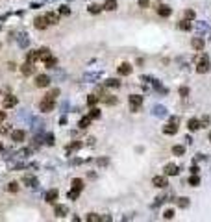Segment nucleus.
<instances>
[{
	"label": "nucleus",
	"mask_w": 211,
	"mask_h": 222,
	"mask_svg": "<svg viewBox=\"0 0 211 222\" xmlns=\"http://www.w3.org/2000/svg\"><path fill=\"white\" fill-rule=\"evenodd\" d=\"M72 189L83 191V180H80V178H74V180H72Z\"/></svg>",
	"instance_id": "cd10ccee"
},
{
	"label": "nucleus",
	"mask_w": 211,
	"mask_h": 222,
	"mask_svg": "<svg viewBox=\"0 0 211 222\" xmlns=\"http://www.w3.org/2000/svg\"><path fill=\"white\" fill-rule=\"evenodd\" d=\"M137 4H139V7H148L150 0H137Z\"/></svg>",
	"instance_id": "8fccbe9b"
},
{
	"label": "nucleus",
	"mask_w": 211,
	"mask_h": 222,
	"mask_svg": "<svg viewBox=\"0 0 211 222\" xmlns=\"http://www.w3.org/2000/svg\"><path fill=\"white\" fill-rule=\"evenodd\" d=\"M0 133H2V135H6V133H11V126H9V124L2 126V128H0Z\"/></svg>",
	"instance_id": "c03bdc74"
},
{
	"label": "nucleus",
	"mask_w": 211,
	"mask_h": 222,
	"mask_svg": "<svg viewBox=\"0 0 211 222\" xmlns=\"http://www.w3.org/2000/svg\"><path fill=\"white\" fill-rule=\"evenodd\" d=\"M98 100H100V96H96V94H89V96H87V106L93 107V106H96Z\"/></svg>",
	"instance_id": "7c9ffc66"
},
{
	"label": "nucleus",
	"mask_w": 211,
	"mask_h": 222,
	"mask_svg": "<svg viewBox=\"0 0 211 222\" xmlns=\"http://www.w3.org/2000/svg\"><path fill=\"white\" fill-rule=\"evenodd\" d=\"M0 150H2V145H0Z\"/></svg>",
	"instance_id": "4d7b16f0"
},
{
	"label": "nucleus",
	"mask_w": 211,
	"mask_h": 222,
	"mask_svg": "<svg viewBox=\"0 0 211 222\" xmlns=\"http://www.w3.org/2000/svg\"><path fill=\"white\" fill-rule=\"evenodd\" d=\"M56 63H57V61H56V57H52V56H50V57H48V59L44 61L46 69H56Z\"/></svg>",
	"instance_id": "f704fd0d"
},
{
	"label": "nucleus",
	"mask_w": 211,
	"mask_h": 222,
	"mask_svg": "<svg viewBox=\"0 0 211 222\" xmlns=\"http://www.w3.org/2000/svg\"><path fill=\"white\" fill-rule=\"evenodd\" d=\"M89 117H91V119H98V117H100V109L93 106V107H91V111H89Z\"/></svg>",
	"instance_id": "4c0bfd02"
},
{
	"label": "nucleus",
	"mask_w": 211,
	"mask_h": 222,
	"mask_svg": "<svg viewBox=\"0 0 211 222\" xmlns=\"http://www.w3.org/2000/svg\"><path fill=\"white\" fill-rule=\"evenodd\" d=\"M189 185H193V187H198V185H200V178H198V174H193V176L189 178Z\"/></svg>",
	"instance_id": "72a5a7b5"
},
{
	"label": "nucleus",
	"mask_w": 211,
	"mask_h": 222,
	"mask_svg": "<svg viewBox=\"0 0 211 222\" xmlns=\"http://www.w3.org/2000/svg\"><path fill=\"white\" fill-rule=\"evenodd\" d=\"M172 154H174V156H184V154H185V146L174 145V146H172Z\"/></svg>",
	"instance_id": "5701e85b"
},
{
	"label": "nucleus",
	"mask_w": 211,
	"mask_h": 222,
	"mask_svg": "<svg viewBox=\"0 0 211 222\" xmlns=\"http://www.w3.org/2000/svg\"><path fill=\"white\" fill-rule=\"evenodd\" d=\"M106 85H108V87H115V89H117V87H120V82H119V80H115V78H109V80H106Z\"/></svg>",
	"instance_id": "2f4dec72"
},
{
	"label": "nucleus",
	"mask_w": 211,
	"mask_h": 222,
	"mask_svg": "<svg viewBox=\"0 0 211 222\" xmlns=\"http://www.w3.org/2000/svg\"><path fill=\"white\" fill-rule=\"evenodd\" d=\"M59 124H67V117H61V119H59Z\"/></svg>",
	"instance_id": "5fc2aeb1"
},
{
	"label": "nucleus",
	"mask_w": 211,
	"mask_h": 222,
	"mask_svg": "<svg viewBox=\"0 0 211 222\" xmlns=\"http://www.w3.org/2000/svg\"><path fill=\"white\" fill-rule=\"evenodd\" d=\"M80 146H82V143H80V141H74V143L69 146V150H76V148H80Z\"/></svg>",
	"instance_id": "09e8293b"
},
{
	"label": "nucleus",
	"mask_w": 211,
	"mask_h": 222,
	"mask_svg": "<svg viewBox=\"0 0 211 222\" xmlns=\"http://www.w3.org/2000/svg\"><path fill=\"white\" fill-rule=\"evenodd\" d=\"M54 107H56V102H54V98H48V96H44V98L39 102V109H41L43 113H50Z\"/></svg>",
	"instance_id": "f03ea898"
},
{
	"label": "nucleus",
	"mask_w": 211,
	"mask_h": 222,
	"mask_svg": "<svg viewBox=\"0 0 211 222\" xmlns=\"http://www.w3.org/2000/svg\"><path fill=\"white\" fill-rule=\"evenodd\" d=\"M152 115H154V117H159V119H163V117H167V115H169V111H167V107H165V106H154V107H152Z\"/></svg>",
	"instance_id": "39448f33"
},
{
	"label": "nucleus",
	"mask_w": 211,
	"mask_h": 222,
	"mask_svg": "<svg viewBox=\"0 0 211 222\" xmlns=\"http://www.w3.org/2000/svg\"><path fill=\"white\" fill-rule=\"evenodd\" d=\"M7 191H9V193H17V191H19V183H17V182H11V183L7 185Z\"/></svg>",
	"instance_id": "37998d69"
},
{
	"label": "nucleus",
	"mask_w": 211,
	"mask_h": 222,
	"mask_svg": "<svg viewBox=\"0 0 211 222\" xmlns=\"http://www.w3.org/2000/svg\"><path fill=\"white\" fill-rule=\"evenodd\" d=\"M102 7H104L106 11H115V9H117V0H106Z\"/></svg>",
	"instance_id": "aec40b11"
},
{
	"label": "nucleus",
	"mask_w": 211,
	"mask_h": 222,
	"mask_svg": "<svg viewBox=\"0 0 211 222\" xmlns=\"http://www.w3.org/2000/svg\"><path fill=\"white\" fill-rule=\"evenodd\" d=\"M100 78V72H95V74H85L83 76V80L85 82H93V80H98Z\"/></svg>",
	"instance_id": "e433bc0d"
},
{
	"label": "nucleus",
	"mask_w": 211,
	"mask_h": 222,
	"mask_svg": "<svg viewBox=\"0 0 211 222\" xmlns=\"http://www.w3.org/2000/svg\"><path fill=\"white\" fill-rule=\"evenodd\" d=\"M198 170H200V169H198L196 165H195V167H191V174H198Z\"/></svg>",
	"instance_id": "603ef678"
},
{
	"label": "nucleus",
	"mask_w": 211,
	"mask_h": 222,
	"mask_svg": "<svg viewBox=\"0 0 211 222\" xmlns=\"http://www.w3.org/2000/svg\"><path fill=\"white\" fill-rule=\"evenodd\" d=\"M17 96H13V94H7V96H4V100H2V104H4V107L7 109V107H13V106H17Z\"/></svg>",
	"instance_id": "9d476101"
},
{
	"label": "nucleus",
	"mask_w": 211,
	"mask_h": 222,
	"mask_svg": "<svg viewBox=\"0 0 211 222\" xmlns=\"http://www.w3.org/2000/svg\"><path fill=\"white\" fill-rule=\"evenodd\" d=\"M59 13H61V15H69V13H70V9H69L67 6H61V7H59Z\"/></svg>",
	"instance_id": "de8ad7c7"
},
{
	"label": "nucleus",
	"mask_w": 211,
	"mask_h": 222,
	"mask_svg": "<svg viewBox=\"0 0 211 222\" xmlns=\"http://www.w3.org/2000/svg\"><path fill=\"white\" fill-rule=\"evenodd\" d=\"M85 220H89V222H98V220H100V217H98L96 213H89V215L85 217Z\"/></svg>",
	"instance_id": "79ce46f5"
},
{
	"label": "nucleus",
	"mask_w": 211,
	"mask_h": 222,
	"mask_svg": "<svg viewBox=\"0 0 211 222\" xmlns=\"http://www.w3.org/2000/svg\"><path fill=\"white\" fill-rule=\"evenodd\" d=\"M50 85V76L48 74H37L35 76V87H48Z\"/></svg>",
	"instance_id": "7ed1b4c3"
},
{
	"label": "nucleus",
	"mask_w": 211,
	"mask_h": 222,
	"mask_svg": "<svg viewBox=\"0 0 211 222\" xmlns=\"http://www.w3.org/2000/svg\"><path fill=\"white\" fill-rule=\"evenodd\" d=\"M128 102H130V109H132L133 113H137L139 107H141V104H143V96H141V94H130V96H128Z\"/></svg>",
	"instance_id": "f257e3e1"
},
{
	"label": "nucleus",
	"mask_w": 211,
	"mask_h": 222,
	"mask_svg": "<svg viewBox=\"0 0 211 222\" xmlns=\"http://www.w3.org/2000/svg\"><path fill=\"white\" fill-rule=\"evenodd\" d=\"M208 141H209V143H211V132H209V133H208Z\"/></svg>",
	"instance_id": "6e6d98bb"
},
{
	"label": "nucleus",
	"mask_w": 211,
	"mask_h": 222,
	"mask_svg": "<svg viewBox=\"0 0 211 222\" xmlns=\"http://www.w3.org/2000/svg\"><path fill=\"white\" fill-rule=\"evenodd\" d=\"M50 56H52V54H50V50H48V48H41V50H39V59L46 61Z\"/></svg>",
	"instance_id": "393cba45"
},
{
	"label": "nucleus",
	"mask_w": 211,
	"mask_h": 222,
	"mask_svg": "<svg viewBox=\"0 0 211 222\" xmlns=\"http://www.w3.org/2000/svg\"><path fill=\"white\" fill-rule=\"evenodd\" d=\"M22 183H24V185H28V187H33V185H37V180H35L33 176H30V174H28V176H24V178H22Z\"/></svg>",
	"instance_id": "412c9836"
},
{
	"label": "nucleus",
	"mask_w": 211,
	"mask_h": 222,
	"mask_svg": "<svg viewBox=\"0 0 211 222\" xmlns=\"http://www.w3.org/2000/svg\"><path fill=\"white\" fill-rule=\"evenodd\" d=\"M24 137H26L24 130H13V132H11V141H15V143L24 141Z\"/></svg>",
	"instance_id": "ddd939ff"
},
{
	"label": "nucleus",
	"mask_w": 211,
	"mask_h": 222,
	"mask_svg": "<svg viewBox=\"0 0 211 222\" xmlns=\"http://www.w3.org/2000/svg\"><path fill=\"white\" fill-rule=\"evenodd\" d=\"M44 19H46V22H48V24H57V20H59V17H57L56 13H46V15H44Z\"/></svg>",
	"instance_id": "4be33fe9"
},
{
	"label": "nucleus",
	"mask_w": 211,
	"mask_h": 222,
	"mask_svg": "<svg viewBox=\"0 0 211 222\" xmlns=\"http://www.w3.org/2000/svg\"><path fill=\"white\" fill-rule=\"evenodd\" d=\"M80 193H82V191H78V189H70V191H69V195H67V196H69V198H70V200H76V198H78V196H80Z\"/></svg>",
	"instance_id": "58836bf2"
},
{
	"label": "nucleus",
	"mask_w": 211,
	"mask_h": 222,
	"mask_svg": "<svg viewBox=\"0 0 211 222\" xmlns=\"http://www.w3.org/2000/svg\"><path fill=\"white\" fill-rule=\"evenodd\" d=\"M178 93H180L182 98H187V96H189V87H187V85H182V87L178 89Z\"/></svg>",
	"instance_id": "c9c22d12"
},
{
	"label": "nucleus",
	"mask_w": 211,
	"mask_h": 222,
	"mask_svg": "<svg viewBox=\"0 0 211 222\" xmlns=\"http://www.w3.org/2000/svg\"><path fill=\"white\" fill-rule=\"evenodd\" d=\"M0 46H2V44H0Z\"/></svg>",
	"instance_id": "13d9d810"
},
{
	"label": "nucleus",
	"mask_w": 211,
	"mask_h": 222,
	"mask_svg": "<svg viewBox=\"0 0 211 222\" xmlns=\"http://www.w3.org/2000/svg\"><path fill=\"white\" fill-rule=\"evenodd\" d=\"M176 132H178V126H176V124H167V126L163 128V133H165V135H176Z\"/></svg>",
	"instance_id": "6ab92c4d"
},
{
	"label": "nucleus",
	"mask_w": 211,
	"mask_h": 222,
	"mask_svg": "<svg viewBox=\"0 0 211 222\" xmlns=\"http://www.w3.org/2000/svg\"><path fill=\"white\" fill-rule=\"evenodd\" d=\"M104 102H106L108 106H115V104L119 102V98H117V96H111V94H106V96H104Z\"/></svg>",
	"instance_id": "a878e982"
},
{
	"label": "nucleus",
	"mask_w": 211,
	"mask_h": 222,
	"mask_svg": "<svg viewBox=\"0 0 211 222\" xmlns=\"http://www.w3.org/2000/svg\"><path fill=\"white\" fill-rule=\"evenodd\" d=\"M208 69H209V63H208V56H204V57H202V61L196 65V72H200V74H202V72H208Z\"/></svg>",
	"instance_id": "2eb2a0df"
},
{
	"label": "nucleus",
	"mask_w": 211,
	"mask_h": 222,
	"mask_svg": "<svg viewBox=\"0 0 211 222\" xmlns=\"http://www.w3.org/2000/svg\"><path fill=\"white\" fill-rule=\"evenodd\" d=\"M152 185H154V187H158V189H165V187L169 185V182H167V178H165V176H156V178L152 180Z\"/></svg>",
	"instance_id": "0eeeda50"
},
{
	"label": "nucleus",
	"mask_w": 211,
	"mask_h": 222,
	"mask_svg": "<svg viewBox=\"0 0 211 222\" xmlns=\"http://www.w3.org/2000/svg\"><path fill=\"white\" fill-rule=\"evenodd\" d=\"M20 72H22V76H32V74H35V65L32 61H26L24 65H20Z\"/></svg>",
	"instance_id": "20e7f679"
},
{
	"label": "nucleus",
	"mask_w": 211,
	"mask_h": 222,
	"mask_svg": "<svg viewBox=\"0 0 211 222\" xmlns=\"http://www.w3.org/2000/svg\"><path fill=\"white\" fill-rule=\"evenodd\" d=\"M91 120H93V119H91V117H89V115H87V117H83V119H82V120H80V122H78V126H80V128H82V130H85V128H87V126H89V124H91Z\"/></svg>",
	"instance_id": "bb28decb"
},
{
	"label": "nucleus",
	"mask_w": 211,
	"mask_h": 222,
	"mask_svg": "<svg viewBox=\"0 0 211 222\" xmlns=\"http://www.w3.org/2000/svg\"><path fill=\"white\" fill-rule=\"evenodd\" d=\"M171 13H172V9L169 7V6H165V4H158V15L159 17H163V19H167V17H171Z\"/></svg>",
	"instance_id": "1a4fd4ad"
},
{
	"label": "nucleus",
	"mask_w": 211,
	"mask_h": 222,
	"mask_svg": "<svg viewBox=\"0 0 211 222\" xmlns=\"http://www.w3.org/2000/svg\"><path fill=\"white\" fill-rule=\"evenodd\" d=\"M19 44H20L22 48H26V46L30 44V39H28V35H26V33H22V35L19 37Z\"/></svg>",
	"instance_id": "c756f323"
},
{
	"label": "nucleus",
	"mask_w": 211,
	"mask_h": 222,
	"mask_svg": "<svg viewBox=\"0 0 211 222\" xmlns=\"http://www.w3.org/2000/svg\"><path fill=\"white\" fill-rule=\"evenodd\" d=\"M44 200H46L48 204H56V200H57V191H56V189L48 191V193H46V196H44Z\"/></svg>",
	"instance_id": "a211bd4d"
},
{
	"label": "nucleus",
	"mask_w": 211,
	"mask_h": 222,
	"mask_svg": "<svg viewBox=\"0 0 211 222\" xmlns=\"http://www.w3.org/2000/svg\"><path fill=\"white\" fill-rule=\"evenodd\" d=\"M119 74H120V76H130V74H132V65H130V63H122V65L119 67Z\"/></svg>",
	"instance_id": "f3484780"
},
{
	"label": "nucleus",
	"mask_w": 211,
	"mask_h": 222,
	"mask_svg": "<svg viewBox=\"0 0 211 222\" xmlns=\"http://www.w3.org/2000/svg\"><path fill=\"white\" fill-rule=\"evenodd\" d=\"M174 215H176V213H174V209H167V211L163 213V219H165V220H172V219H174Z\"/></svg>",
	"instance_id": "a19ab883"
},
{
	"label": "nucleus",
	"mask_w": 211,
	"mask_h": 222,
	"mask_svg": "<svg viewBox=\"0 0 211 222\" xmlns=\"http://www.w3.org/2000/svg\"><path fill=\"white\" fill-rule=\"evenodd\" d=\"M102 9H104V7L98 6V4H91V6H89V13H93V15H98Z\"/></svg>",
	"instance_id": "c85d7f7f"
},
{
	"label": "nucleus",
	"mask_w": 211,
	"mask_h": 222,
	"mask_svg": "<svg viewBox=\"0 0 211 222\" xmlns=\"http://www.w3.org/2000/svg\"><path fill=\"white\" fill-rule=\"evenodd\" d=\"M185 17L187 19H195V11L193 9H185Z\"/></svg>",
	"instance_id": "3c124183"
},
{
	"label": "nucleus",
	"mask_w": 211,
	"mask_h": 222,
	"mask_svg": "<svg viewBox=\"0 0 211 222\" xmlns=\"http://www.w3.org/2000/svg\"><path fill=\"white\" fill-rule=\"evenodd\" d=\"M44 96H48V98H54V100H56V98L59 96V89H57V87H54V89H50Z\"/></svg>",
	"instance_id": "473e14b6"
},
{
	"label": "nucleus",
	"mask_w": 211,
	"mask_h": 222,
	"mask_svg": "<svg viewBox=\"0 0 211 222\" xmlns=\"http://www.w3.org/2000/svg\"><path fill=\"white\" fill-rule=\"evenodd\" d=\"M202 128V122L198 120V119H189L187 120V130L189 132H196V130H200Z\"/></svg>",
	"instance_id": "9b49d317"
},
{
	"label": "nucleus",
	"mask_w": 211,
	"mask_h": 222,
	"mask_svg": "<svg viewBox=\"0 0 211 222\" xmlns=\"http://www.w3.org/2000/svg\"><path fill=\"white\" fill-rule=\"evenodd\" d=\"M178 206L182 207V209H185V207H189V198H178Z\"/></svg>",
	"instance_id": "ea45409f"
},
{
	"label": "nucleus",
	"mask_w": 211,
	"mask_h": 222,
	"mask_svg": "<svg viewBox=\"0 0 211 222\" xmlns=\"http://www.w3.org/2000/svg\"><path fill=\"white\" fill-rule=\"evenodd\" d=\"M67 213H69V209H67V206H63V204H57V206L54 207V215H56L57 219L67 217Z\"/></svg>",
	"instance_id": "6e6552de"
},
{
	"label": "nucleus",
	"mask_w": 211,
	"mask_h": 222,
	"mask_svg": "<svg viewBox=\"0 0 211 222\" xmlns=\"http://www.w3.org/2000/svg\"><path fill=\"white\" fill-rule=\"evenodd\" d=\"M178 28H180L182 31H189V30H191V22H189V20H180V22H178Z\"/></svg>",
	"instance_id": "b1692460"
},
{
	"label": "nucleus",
	"mask_w": 211,
	"mask_h": 222,
	"mask_svg": "<svg viewBox=\"0 0 211 222\" xmlns=\"http://www.w3.org/2000/svg\"><path fill=\"white\" fill-rule=\"evenodd\" d=\"M96 163H98V167H106V165L109 163V159H108V157H100Z\"/></svg>",
	"instance_id": "49530a36"
},
{
	"label": "nucleus",
	"mask_w": 211,
	"mask_h": 222,
	"mask_svg": "<svg viewBox=\"0 0 211 222\" xmlns=\"http://www.w3.org/2000/svg\"><path fill=\"white\" fill-rule=\"evenodd\" d=\"M6 120V111H0V124Z\"/></svg>",
	"instance_id": "864d4df0"
},
{
	"label": "nucleus",
	"mask_w": 211,
	"mask_h": 222,
	"mask_svg": "<svg viewBox=\"0 0 211 222\" xmlns=\"http://www.w3.org/2000/svg\"><path fill=\"white\" fill-rule=\"evenodd\" d=\"M33 26H35L37 30H46V28H48V22H46L44 17H37V19L33 20Z\"/></svg>",
	"instance_id": "4468645a"
},
{
	"label": "nucleus",
	"mask_w": 211,
	"mask_h": 222,
	"mask_svg": "<svg viewBox=\"0 0 211 222\" xmlns=\"http://www.w3.org/2000/svg\"><path fill=\"white\" fill-rule=\"evenodd\" d=\"M44 143L52 146V145H54V135H52V133H48V135H44Z\"/></svg>",
	"instance_id": "a18cd8bd"
},
{
	"label": "nucleus",
	"mask_w": 211,
	"mask_h": 222,
	"mask_svg": "<svg viewBox=\"0 0 211 222\" xmlns=\"http://www.w3.org/2000/svg\"><path fill=\"white\" fill-rule=\"evenodd\" d=\"M165 174L167 176H178L180 174V167L178 165H174V163H169V165H165Z\"/></svg>",
	"instance_id": "423d86ee"
},
{
	"label": "nucleus",
	"mask_w": 211,
	"mask_h": 222,
	"mask_svg": "<svg viewBox=\"0 0 211 222\" xmlns=\"http://www.w3.org/2000/svg\"><path fill=\"white\" fill-rule=\"evenodd\" d=\"M196 30H198V33H209V31H211V26L208 24V22L200 20V22H196Z\"/></svg>",
	"instance_id": "dca6fc26"
},
{
	"label": "nucleus",
	"mask_w": 211,
	"mask_h": 222,
	"mask_svg": "<svg viewBox=\"0 0 211 222\" xmlns=\"http://www.w3.org/2000/svg\"><path fill=\"white\" fill-rule=\"evenodd\" d=\"M204 44H206V43H204V37H200V35H198V37H193V41H191V46H193L195 50H204Z\"/></svg>",
	"instance_id": "f8f14e48"
}]
</instances>
